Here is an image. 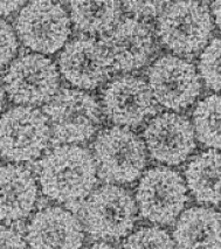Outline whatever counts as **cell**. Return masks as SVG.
<instances>
[{
    "label": "cell",
    "mask_w": 221,
    "mask_h": 249,
    "mask_svg": "<svg viewBox=\"0 0 221 249\" xmlns=\"http://www.w3.org/2000/svg\"><path fill=\"white\" fill-rule=\"evenodd\" d=\"M37 181L51 200L60 204L83 200L97 182L92 155L75 144L55 147L40 161Z\"/></svg>",
    "instance_id": "cell-1"
},
{
    "label": "cell",
    "mask_w": 221,
    "mask_h": 249,
    "mask_svg": "<svg viewBox=\"0 0 221 249\" xmlns=\"http://www.w3.org/2000/svg\"><path fill=\"white\" fill-rule=\"evenodd\" d=\"M215 24L199 1L168 2L156 22V37L173 55L190 56L207 46Z\"/></svg>",
    "instance_id": "cell-2"
},
{
    "label": "cell",
    "mask_w": 221,
    "mask_h": 249,
    "mask_svg": "<svg viewBox=\"0 0 221 249\" xmlns=\"http://www.w3.org/2000/svg\"><path fill=\"white\" fill-rule=\"evenodd\" d=\"M92 158L103 180L128 185L143 175L147 152L143 140L135 131L111 126L98 132L92 143Z\"/></svg>",
    "instance_id": "cell-3"
},
{
    "label": "cell",
    "mask_w": 221,
    "mask_h": 249,
    "mask_svg": "<svg viewBox=\"0 0 221 249\" xmlns=\"http://www.w3.org/2000/svg\"><path fill=\"white\" fill-rule=\"evenodd\" d=\"M43 115L57 141L75 145L95 136L103 121L100 101L75 88L60 89L46 103Z\"/></svg>",
    "instance_id": "cell-4"
},
{
    "label": "cell",
    "mask_w": 221,
    "mask_h": 249,
    "mask_svg": "<svg viewBox=\"0 0 221 249\" xmlns=\"http://www.w3.org/2000/svg\"><path fill=\"white\" fill-rule=\"evenodd\" d=\"M82 206V221L89 235L104 241H118L131 233L137 206L129 191L107 184L92 191Z\"/></svg>",
    "instance_id": "cell-5"
},
{
    "label": "cell",
    "mask_w": 221,
    "mask_h": 249,
    "mask_svg": "<svg viewBox=\"0 0 221 249\" xmlns=\"http://www.w3.org/2000/svg\"><path fill=\"white\" fill-rule=\"evenodd\" d=\"M188 201L184 177L168 166H155L139 177L135 202L142 216L152 224L172 225Z\"/></svg>",
    "instance_id": "cell-6"
},
{
    "label": "cell",
    "mask_w": 221,
    "mask_h": 249,
    "mask_svg": "<svg viewBox=\"0 0 221 249\" xmlns=\"http://www.w3.org/2000/svg\"><path fill=\"white\" fill-rule=\"evenodd\" d=\"M14 32L25 47L47 56L57 53L69 41L72 22L62 5L34 0L19 11Z\"/></svg>",
    "instance_id": "cell-7"
},
{
    "label": "cell",
    "mask_w": 221,
    "mask_h": 249,
    "mask_svg": "<svg viewBox=\"0 0 221 249\" xmlns=\"http://www.w3.org/2000/svg\"><path fill=\"white\" fill-rule=\"evenodd\" d=\"M5 94L20 107H37L48 103L60 90V73L48 56L26 53L16 57L4 75Z\"/></svg>",
    "instance_id": "cell-8"
},
{
    "label": "cell",
    "mask_w": 221,
    "mask_h": 249,
    "mask_svg": "<svg viewBox=\"0 0 221 249\" xmlns=\"http://www.w3.org/2000/svg\"><path fill=\"white\" fill-rule=\"evenodd\" d=\"M147 82L156 103L172 112L193 106L203 89L196 66L173 54L161 55L152 61Z\"/></svg>",
    "instance_id": "cell-9"
},
{
    "label": "cell",
    "mask_w": 221,
    "mask_h": 249,
    "mask_svg": "<svg viewBox=\"0 0 221 249\" xmlns=\"http://www.w3.org/2000/svg\"><path fill=\"white\" fill-rule=\"evenodd\" d=\"M51 140L43 112L32 107H13L0 116V155L14 163L36 160Z\"/></svg>",
    "instance_id": "cell-10"
},
{
    "label": "cell",
    "mask_w": 221,
    "mask_h": 249,
    "mask_svg": "<svg viewBox=\"0 0 221 249\" xmlns=\"http://www.w3.org/2000/svg\"><path fill=\"white\" fill-rule=\"evenodd\" d=\"M57 69L78 90H95L115 73L114 61L101 40L80 36L68 41L57 56Z\"/></svg>",
    "instance_id": "cell-11"
},
{
    "label": "cell",
    "mask_w": 221,
    "mask_h": 249,
    "mask_svg": "<svg viewBox=\"0 0 221 249\" xmlns=\"http://www.w3.org/2000/svg\"><path fill=\"white\" fill-rule=\"evenodd\" d=\"M102 112L115 126L138 128L158 111L143 77L123 74L106 83L101 91Z\"/></svg>",
    "instance_id": "cell-12"
},
{
    "label": "cell",
    "mask_w": 221,
    "mask_h": 249,
    "mask_svg": "<svg viewBox=\"0 0 221 249\" xmlns=\"http://www.w3.org/2000/svg\"><path fill=\"white\" fill-rule=\"evenodd\" d=\"M143 142L151 158L167 166L185 163L196 150V136L191 122L172 111L151 118L144 128Z\"/></svg>",
    "instance_id": "cell-13"
},
{
    "label": "cell",
    "mask_w": 221,
    "mask_h": 249,
    "mask_svg": "<svg viewBox=\"0 0 221 249\" xmlns=\"http://www.w3.org/2000/svg\"><path fill=\"white\" fill-rule=\"evenodd\" d=\"M100 40L114 61L115 71L121 73L139 71L157 52V37L152 28L133 17L120 19Z\"/></svg>",
    "instance_id": "cell-14"
},
{
    "label": "cell",
    "mask_w": 221,
    "mask_h": 249,
    "mask_svg": "<svg viewBox=\"0 0 221 249\" xmlns=\"http://www.w3.org/2000/svg\"><path fill=\"white\" fill-rule=\"evenodd\" d=\"M83 241V227L78 219L57 206L37 212L26 231L30 249H81Z\"/></svg>",
    "instance_id": "cell-15"
},
{
    "label": "cell",
    "mask_w": 221,
    "mask_h": 249,
    "mask_svg": "<svg viewBox=\"0 0 221 249\" xmlns=\"http://www.w3.org/2000/svg\"><path fill=\"white\" fill-rule=\"evenodd\" d=\"M37 200L36 177L25 166H0V221L13 222L30 216Z\"/></svg>",
    "instance_id": "cell-16"
},
{
    "label": "cell",
    "mask_w": 221,
    "mask_h": 249,
    "mask_svg": "<svg viewBox=\"0 0 221 249\" xmlns=\"http://www.w3.org/2000/svg\"><path fill=\"white\" fill-rule=\"evenodd\" d=\"M172 240L176 249H220V213L206 206L183 211Z\"/></svg>",
    "instance_id": "cell-17"
},
{
    "label": "cell",
    "mask_w": 221,
    "mask_h": 249,
    "mask_svg": "<svg viewBox=\"0 0 221 249\" xmlns=\"http://www.w3.org/2000/svg\"><path fill=\"white\" fill-rule=\"evenodd\" d=\"M220 152L208 149L194 156L186 165V187L200 204L220 205Z\"/></svg>",
    "instance_id": "cell-18"
},
{
    "label": "cell",
    "mask_w": 221,
    "mask_h": 249,
    "mask_svg": "<svg viewBox=\"0 0 221 249\" xmlns=\"http://www.w3.org/2000/svg\"><path fill=\"white\" fill-rule=\"evenodd\" d=\"M72 25L83 36H104L120 21L122 6L118 1H71Z\"/></svg>",
    "instance_id": "cell-19"
},
{
    "label": "cell",
    "mask_w": 221,
    "mask_h": 249,
    "mask_svg": "<svg viewBox=\"0 0 221 249\" xmlns=\"http://www.w3.org/2000/svg\"><path fill=\"white\" fill-rule=\"evenodd\" d=\"M221 97L212 94L197 103L192 112V128L199 143L208 149L220 150Z\"/></svg>",
    "instance_id": "cell-20"
},
{
    "label": "cell",
    "mask_w": 221,
    "mask_h": 249,
    "mask_svg": "<svg viewBox=\"0 0 221 249\" xmlns=\"http://www.w3.org/2000/svg\"><path fill=\"white\" fill-rule=\"evenodd\" d=\"M220 56H221V40L215 36L209 40L205 48L200 53L198 60V75L206 88L213 90L215 94L220 91Z\"/></svg>",
    "instance_id": "cell-21"
},
{
    "label": "cell",
    "mask_w": 221,
    "mask_h": 249,
    "mask_svg": "<svg viewBox=\"0 0 221 249\" xmlns=\"http://www.w3.org/2000/svg\"><path fill=\"white\" fill-rule=\"evenodd\" d=\"M123 249H176V246L166 231L158 226H147L129 234Z\"/></svg>",
    "instance_id": "cell-22"
},
{
    "label": "cell",
    "mask_w": 221,
    "mask_h": 249,
    "mask_svg": "<svg viewBox=\"0 0 221 249\" xmlns=\"http://www.w3.org/2000/svg\"><path fill=\"white\" fill-rule=\"evenodd\" d=\"M19 51V40L12 25L0 19V69L10 65Z\"/></svg>",
    "instance_id": "cell-23"
},
{
    "label": "cell",
    "mask_w": 221,
    "mask_h": 249,
    "mask_svg": "<svg viewBox=\"0 0 221 249\" xmlns=\"http://www.w3.org/2000/svg\"><path fill=\"white\" fill-rule=\"evenodd\" d=\"M167 4L168 2L165 1H124L121 5H123L122 7L133 16V18L144 21V19L158 17Z\"/></svg>",
    "instance_id": "cell-24"
},
{
    "label": "cell",
    "mask_w": 221,
    "mask_h": 249,
    "mask_svg": "<svg viewBox=\"0 0 221 249\" xmlns=\"http://www.w3.org/2000/svg\"><path fill=\"white\" fill-rule=\"evenodd\" d=\"M0 249H28V246L18 231L0 225Z\"/></svg>",
    "instance_id": "cell-25"
},
{
    "label": "cell",
    "mask_w": 221,
    "mask_h": 249,
    "mask_svg": "<svg viewBox=\"0 0 221 249\" xmlns=\"http://www.w3.org/2000/svg\"><path fill=\"white\" fill-rule=\"evenodd\" d=\"M24 5L25 1H0V19L20 11Z\"/></svg>",
    "instance_id": "cell-26"
},
{
    "label": "cell",
    "mask_w": 221,
    "mask_h": 249,
    "mask_svg": "<svg viewBox=\"0 0 221 249\" xmlns=\"http://www.w3.org/2000/svg\"><path fill=\"white\" fill-rule=\"evenodd\" d=\"M220 5L221 2L220 1H213L211 2V11H209V13H211L212 18H213V21L215 26H219L220 28Z\"/></svg>",
    "instance_id": "cell-27"
},
{
    "label": "cell",
    "mask_w": 221,
    "mask_h": 249,
    "mask_svg": "<svg viewBox=\"0 0 221 249\" xmlns=\"http://www.w3.org/2000/svg\"><path fill=\"white\" fill-rule=\"evenodd\" d=\"M84 249H116L114 246L109 245V243L107 242H97V243H94V245L89 246V247L84 248Z\"/></svg>",
    "instance_id": "cell-28"
},
{
    "label": "cell",
    "mask_w": 221,
    "mask_h": 249,
    "mask_svg": "<svg viewBox=\"0 0 221 249\" xmlns=\"http://www.w3.org/2000/svg\"><path fill=\"white\" fill-rule=\"evenodd\" d=\"M5 103H6V94H5L4 87H2V82L0 81V114H1L2 109H4Z\"/></svg>",
    "instance_id": "cell-29"
}]
</instances>
